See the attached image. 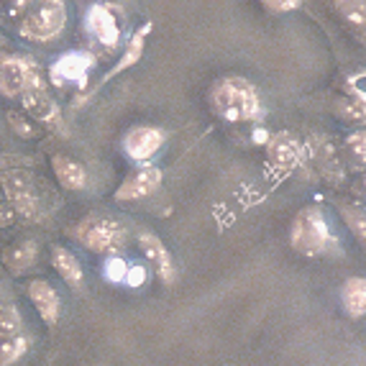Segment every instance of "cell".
I'll return each mask as SVG.
<instances>
[{
    "label": "cell",
    "instance_id": "cell-1",
    "mask_svg": "<svg viewBox=\"0 0 366 366\" xmlns=\"http://www.w3.org/2000/svg\"><path fill=\"white\" fill-rule=\"evenodd\" d=\"M213 113L226 123H262L267 116V108L262 103L257 85L249 77L241 74H226L213 82L208 92Z\"/></svg>",
    "mask_w": 366,
    "mask_h": 366
},
{
    "label": "cell",
    "instance_id": "cell-2",
    "mask_svg": "<svg viewBox=\"0 0 366 366\" xmlns=\"http://www.w3.org/2000/svg\"><path fill=\"white\" fill-rule=\"evenodd\" d=\"M74 238H77L87 251H92V254L113 257V254H121V251L126 249L129 228H126L123 220L113 218V215L92 213L77 223Z\"/></svg>",
    "mask_w": 366,
    "mask_h": 366
},
{
    "label": "cell",
    "instance_id": "cell-3",
    "mask_svg": "<svg viewBox=\"0 0 366 366\" xmlns=\"http://www.w3.org/2000/svg\"><path fill=\"white\" fill-rule=\"evenodd\" d=\"M336 241L330 223L320 205H307L292 220L290 228V246L302 257H320Z\"/></svg>",
    "mask_w": 366,
    "mask_h": 366
},
{
    "label": "cell",
    "instance_id": "cell-4",
    "mask_svg": "<svg viewBox=\"0 0 366 366\" xmlns=\"http://www.w3.org/2000/svg\"><path fill=\"white\" fill-rule=\"evenodd\" d=\"M67 29V3L64 0H34L31 11L21 19L19 34L31 44H51Z\"/></svg>",
    "mask_w": 366,
    "mask_h": 366
},
{
    "label": "cell",
    "instance_id": "cell-5",
    "mask_svg": "<svg viewBox=\"0 0 366 366\" xmlns=\"http://www.w3.org/2000/svg\"><path fill=\"white\" fill-rule=\"evenodd\" d=\"M85 31L105 51H116L126 39V13L113 0H98L85 13Z\"/></svg>",
    "mask_w": 366,
    "mask_h": 366
},
{
    "label": "cell",
    "instance_id": "cell-6",
    "mask_svg": "<svg viewBox=\"0 0 366 366\" xmlns=\"http://www.w3.org/2000/svg\"><path fill=\"white\" fill-rule=\"evenodd\" d=\"M0 192L6 195V202L13 213L26 220H39L44 215L39 182L26 169H3L0 172Z\"/></svg>",
    "mask_w": 366,
    "mask_h": 366
},
{
    "label": "cell",
    "instance_id": "cell-7",
    "mask_svg": "<svg viewBox=\"0 0 366 366\" xmlns=\"http://www.w3.org/2000/svg\"><path fill=\"white\" fill-rule=\"evenodd\" d=\"M21 103L24 110L29 113L36 123H41L44 129H51L56 134H67V126H64V116H61V108L54 98H51L49 85L44 79V72H39L36 77L31 79L26 90L21 92Z\"/></svg>",
    "mask_w": 366,
    "mask_h": 366
},
{
    "label": "cell",
    "instance_id": "cell-8",
    "mask_svg": "<svg viewBox=\"0 0 366 366\" xmlns=\"http://www.w3.org/2000/svg\"><path fill=\"white\" fill-rule=\"evenodd\" d=\"M152 29H154L152 21H147V24H141L139 29L131 34L129 41H126V46H123L121 59H118L116 64H113V67H110L105 74H100L95 85H90L87 90L79 92L77 98H74V108H82V105H87L92 98H95V95H98L100 90H103L105 85H110V79L121 77L123 72H129V69H134L136 64H139L141 56H144V49H147V39H149V34H152Z\"/></svg>",
    "mask_w": 366,
    "mask_h": 366
},
{
    "label": "cell",
    "instance_id": "cell-9",
    "mask_svg": "<svg viewBox=\"0 0 366 366\" xmlns=\"http://www.w3.org/2000/svg\"><path fill=\"white\" fill-rule=\"evenodd\" d=\"M95 56L90 51H64L51 61L49 72V82L54 87H67V85H77V87H87L90 82V72L95 69Z\"/></svg>",
    "mask_w": 366,
    "mask_h": 366
},
{
    "label": "cell",
    "instance_id": "cell-10",
    "mask_svg": "<svg viewBox=\"0 0 366 366\" xmlns=\"http://www.w3.org/2000/svg\"><path fill=\"white\" fill-rule=\"evenodd\" d=\"M41 72L39 64L29 56L6 54L0 56V95L8 100H19L31 79Z\"/></svg>",
    "mask_w": 366,
    "mask_h": 366
},
{
    "label": "cell",
    "instance_id": "cell-11",
    "mask_svg": "<svg viewBox=\"0 0 366 366\" xmlns=\"http://www.w3.org/2000/svg\"><path fill=\"white\" fill-rule=\"evenodd\" d=\"M167 144V131L162 126H134L123 136V152L136 164H147Z\"/></svg>",
    "mask_w": 366,
    "mask_h": 366
},
{
    "label": "cell",
    "instance_id": "cell-12",
    "mask_svg": "<svg viewBox=\"0 0 366 366\" xmlns=\"http://www.w3.org/2000/svg\"><path fill=\"white\" fill-rule=\"evenodd\" d=\"M267 159L280 174H292L305 162V147L287 131H280L274 136H267Z\"/></svg>",
    "mask_w": 366,
    "mask_h": 366
},
{
    "label": "cell",
    "instance_id": "cell-13",
    "mask_svg": "<svg viewBox=\"0 0 366 366\" xmlns=\"http://www.w3.org/2000/svg\"><path fill=\"white\" fill-rule=\"evenodd\" d=\"M136 238H139L141 254H144L147 262L154 267L157 277L164 282L167 287H172L174 280H177V269H174V262H172V254H169V249H167V244L154 231H139Z\"/></svg>",
    "mask_w": 366,
    "mask_h": 366
},
{
    "label": "cell",
    "instance_id": "cell-14",
    "mask_svg": "<svg viewBox=\"0 0 366 366\" xmlns=\"http://www.w3.org/2000/svg\"><path fill=\"white\" fill-rule=\"evenodd\" d=\"M162 179H164V172L159 167H141L134 174L123 179L121 187L116 189V200L118 202H134V200H144V197L154 195L159 187H162Z\"/></svg>",
    "mask_w": 366,
    "mask_h": 366
},
{
    "label": "cell",
    "instance_id": "cell-15",
    "mask_svg": "<svg viewBox=\"0 0 366 366\" xmlns=\"http://www.w3.org/2000/svg\"><path fill=\"white\" fill-rule=\"evenodd\" d=\"M29 300H31V305L36 307L39 317H41L49 328H54V325L59 323L61 300H59V295H56V290L51 287L49 282H46V280H31L29 282Z\"/></svg>",
    "mask_w": 366,
    "mask_h": 366
},
{
    "label": "cell",
    "instance_id": "cell-16",
    "mask_svg": "<svg viewBox=\"0 0 366 366\" xmlns=\"http://www.w3.org/2000/svg\"><path fill=\"white\" fill-rule=\"evenodd\" d=\"M51 169H54L56 182L64 189L79 192V189L87 187V169L79 164L77 159L67 157V154H54L51 157Z\"/></svg>",
    "mask_w": 366,
    "mask_h": 366
},
{
    "label": "cell",
    "instance_id": "cell-17",
    "mask_svg": "<svg viewBox=\"0 0 366 366\" xmlns=\"http://www.w3.org/2000/svg\"><path fill=\"white\" fill-rule=\"evenodd\" d=\"M36 259H39V246L34 238H21V241H16V244L3 251V264L16 277L29 272L36 264Z\"/></svg>",
    "mask_w": 366,
    "mask_h": 366
},
{
    "label": "cell",
    "instance_id": "cell-18",
    "mask_svg": "<svg viewBox=\"0 0 366 366\" xmlns=\"http://www.w3.org/2000/svg\"><path fill=\"white\" fill-rule=\"evenodd\" d=\"M51 267H54L56 274L67 282L74 292L82 290V285H85V269H82L79 259L74 257L69 249H64V246H54V249H51Z\"/></svg>",
    "mask_w": 366,
    "mask_h": 366
},
{
    "label": "cell",
    "instance_id": "cell-19",
    "mask_svg": "<svg viewBox=\"0 0 366 366\" xmlns=\"http://www.w3.org/2000/svg\"><path fill=\"white\" fill-rule=\"evenodd\" d=\"M341 302L351 317H361L366 312V280L364 277H351L343 282Z\"/></svg>",
    "mask_w": 366,
    "mask_h": 366
},
{
    "label": "cell",
    "instance_id": "cell-20",
    "mask_svg": "<svg viewBox=\"0 0 366 366\" xmlns=\"http://www.w3.org/2000/svg\"><path fill=\"white\" fill-rule=\"evenodd\" d=\"M31 341L21 333V336H13V338H0V366H13L19 364L21 359L26 356L29 351Z\"/></svg>",
    "mask_w": 366,
    "mask_h": 366
},
{
    "label": "cell",
    "instance_id": "cell-21",
    "mask_svg": "<svg viewBox=\"0 0 366 366\" xmlns=\"http://www.w3.org/2000/svg\"><path fill=\"white\" fill-rule=\"evenodd\" d=\"M24 333V317L13 302L0 305V338H13Z\"/></svg>",
    "mask_w": 366,
    "mask_h": 366
},
{
    "label": "cell",
    "instance_id": "cell-22",
    "mask_svg": "<svg viewBox=\"0 0 366 366\" xmlns=\"http://www.w3.org/2000/svg\"><path fill=\"white\" fill-rule=\"evenodd\" d=\"M333 3H336V11L343 16V21L356 26L361 34L366 26V3L364 0H333Z\"/></svg>",
    "mask_w": 366,
    "mask_h": 366
},
{
    "label": "cell",
    "instance_id": "cell-23",
    "mask_svg": "<svg viewBox=\"0 0 366 366\" xmlns=\"http://www.w3.org/2000/svg\"><path fill=\"white\" fill-rule=\"evenodd\" d=\"M126 272H129V262L121 257V254H113V257H105L103 264V277L110 285H123L126 282Z\"/></svg>",
    "mask_w": 366,
    "mask_h": 366
},
{
    "label": "cell",
    "instance_id": "cell-24",
    "mask_svg": "<svg viewBox=\"0 0 366 366\" xmlns=\"http://www.w3.org/2000/svg\"><path fill=\"white\" fill-rule=\"evenodd\" d=\"M346 152H348V159H354V167L361 169L366 162V134L364 131H354V134L346 139Z\"/></svg>",
    "mask_w": 366,
    "mask_h": 366
},
{
    "label": "cell",
    "instance_id": "cell-25",
    "mask_svg": "<svg viewBox=\"0 0 366 366\" xmlns=\"http://www.w3.org/2000/svg\"><path fill=\"white\" fill-rule=\"evenodd\" d=\"M341 213H343V218H346L348 228H354L356 236H359V241H364V238H366V220H364V210H361V208H354V205H351V210H348L346 205H341Z\"/></svg>",
    "mask_w": 366,
    "mask_h": 366
},
{
    "label": "cell",
    "instance_id": "cell-26",
    "mask_svg": "<svg viewBox=\"0 0 366 366\" xmlns=\"http://www.w3.org/2000/svg\"><path fill=\"white\" fill-rule=\"evenodd\" d=\"M336 110H338V116H343V118H348V121H356V123H364V103L361 100H356V98H351V100H341V103L336 105Z\"/></svg>",
    "mask_w": 366,
    "mask_h": 366
},
{
    "label": "cell",
    "instance_id": "cell-27",
    "mask_svg": "<svg viewBox=\"0 0 366 366\" xmlns=\"http://www.w3.org/2000/svg\"><path fill=\"white\" fill-rule=\"evenodd\" d=\"M8 123H11V129L19 136H24V139H34V136H36V129L31 126L29 118H26L24 113H19V110H11V113H8Z\"/></svg>",
    "mask_w": 366,
    "mask_h": 366
},
{
    "label": "cell",
    "instance_id": "cell-28",
    "mask_svg": "<svg viewBox=\"0 0 366 366\" xmlns=\"http://www.w3.org/2000/svg\"><path fill=\"white\" fill-rule=\"evenodd\" d=\"M149 282V269L144 267V264H129V272H126V287H131V290H139V287H144Z\"/></svg>",
    "mask_w": 366,
    "mask_h": 366
},
{
    "label": "cell",
    "instance_id": "cell-29",
    "mask_svg": "<svg viewBox=\"0 0 366 366\" xmlns=\"http://www.w3.org/2000/svg\"><path fill=\"white\" fill-rule=\"evenodd\" d=\"M262 6L272 13H292L302 6V0H262Z\"/></svg>",
    "mask_w": 366,
    "mask_h": 366
},
{
    "label": "cell",
    "instance_id": "cell-30",
    "mask_svg": "<svg viewBox=\"0 0 366 366\" xmlns=\"http://www.w3.org/2000/svg\"><path fill=\"white\" fill-rule=\"evenodd\" d=\"M13 220H16V213H13V208L8 205V202L0 200V228L13 226Z\"/></svg>",
    "mask_w": 366,
    "mask_h": 366
},
{
    "label": "cell",
    "instance_id": "cell-31",
    "mask_svg": "<svg viewBox=\"0 0 366 366\" xmlns=\"http://www.w3.org/2000/svg\"><path fill=\"white\" fill-rule=\"evenodd\" d=\"M8 3H11L13 13H21V11H24V8H29L31 3H34V0H8Z\"/></svg>",
    "mask_w": 366,
    "mask_h": 366
},
{
    "label": "cell",
    "instance_id": "cell-32",
    "mask_svg": "<svg viewBox=\"0 0 366 366\" xmlns=\"http://www.w3.org/2000/svg\"><path fill=\"white\" fill-rule=\"evenodd\" d=\"M13 162V157H0V172L8 169V164Z\"/></svg>",
    "mask_w": 366,
    "mask_h": 366
},
{
    "label": "cell",
    "instance_id": "cell-33",
    "mask_svg": "<svg viewBox=\"0 0 366 366\" xmlns=\"http://www.w3.org/2000/svg\"><path fill=\"white\" fill-rule=\"evenodd\" d=\"M6 44H8V39L3 36V34H0V46H6Z\"/></svg>",
    "mask_w": 366,
    "mask_h": 366
},
{
    "label": "cell",
    "instance_id": "cell-34",
    "mask_svg": "<svg viewBox=\"0 0 366 366\" xmlns=\"http://www.w3.org/2000/svg\"><path fill=\"white\" fill-rule=\"evenodd\" d=\"M113 3H121V0H113Z\"/></svg>",
    "mask_w": 366,
    "mask_h": 366
}]
</instances>
